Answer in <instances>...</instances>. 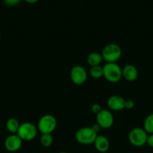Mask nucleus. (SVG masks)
I'll list each match as a JSON object with an SVG mask.
<instances>
[{
  "label": "nucleus",
  "mask_w": 153,
  "mask_h": 153,
  "mask_svg": "<svg viewBox=\"0 0 153 153\" xmlns=\"http://www.w3.org/2000/svg\"><path fill=\"white\" fill-rule=\"evenodd\" d=\"M104 79L110 83H117L122 78V69L116 63H106L103 67Z\"/></svg>",
  "instance_id": "f257e3e1"
},
{
  "label": "nucleus",
  "mask_w": 153,
  "mask_h": 153,
  "mask_svg": "<svg viewBox=\"0 0 153 153\" xmlns=\"http://www.w3.org/2000/svg\"><path fill=\"white\" fill-rule=\"evenodd\" d=\"M100 54L106 63H116L122 56V49L116 43H109L104 47Z\"/></svg>",
  "instance_id": "f03ea898"
},
{
  "label": "nucleus",
  "mask_w": 153,
  "mask_h": 153,
  "mask_svg": "<svg viewBox=\"0 0 153 153\" xmlns=\"http://www.w3.org/2000/svg\"><path fill=\"white\" fill-rule=\"evenodd\" d=\"M98 135V133H96L92 127H82L77 130L75 134V138L80 144L90 145L94 143Z\"/></svg>",
  "instance_id": "7ed1b4c3"
},
{
  "label": "nucleus",
  "mask_w": 153,
  "mask_h": 153,
  "mask_svg": "<svg viewBox=\"0 0 153 153\" xmlns=\"http://www.w3.org/2000/svg\"><path fill=\"white\" fill-rule=\"evenodd\" d=\"M57 126V120L55 117L51 114L44 115L38 123V130L41 134H52Z\"/></svg>",
  "instance_id": "20e7f679"
},
{
  "label": "nucleus",
  "mask_w": 153,
  "mask_h": 153,
  "mask_svg": "<svg viewBox=\"0 0 153 153\" xmlns=\"http://www.w3.org/2000/svg\"><path fill=\"white\" fill-rule=\"evenodd\" d=\"M148 133L143 128H134L130 130L128 134V140L130 144L136 147H140L146 144Z\"/></svg>",
  "instance_id": "39448f33"
},
{
  "label": "nucleus",
  "mask_w": 153,
  "mask_h": 153,
  "mask_svg": "<svg viewBox=\"0 0 153 153\" xmlns=\"http://www.w3.org/2000/svg\"><path fill=\"white\" fill-rule=\"evenodd\" d=\"M38 133V128L32 123L25 122L20 124L17 134L22 141H30L34 139Z\"/></svg>",
  "instance_id": "423d86ee"
},
{
  "label": "nucleus",
  "mask_w": 153,
  "mask_h": 153,
  "mask_svg": "<svg viewBox=\"0 0 153 153\" xmlns=\"http://www.w3.org/2000/svg\"><path fill=\"white\" fill-rule=\"evenodd\" d=\"M88 74L83 67L76 65L72 67L70 73V78L71 82L76 85H81L85 83L87 80Z\"/></svg>",
  "instance_id": "0eeeda50"
},
{
  "label": "nucleus",
  "mask_w": 153,
  "mask_h": 153,
  "mask_svg": "<svg viewBox=\"0 0 153 153\" xmlns=\"http://www.w3.org/2000/svg\"><path fill=\"white\" fill-rule=\"evenodd\" d=\"M96 120L101 128H110L113 125V115L110 111L102 109L98 114H96Z\"/></svg>",
  "instance_id": "6e6552de"
},
{
  "label": "nucleus",
  "mask_w": 153,
  "mask_h": 153,
  "mask_svg": "<svg viewBox=\"0 0 153 153\" xmlns=\"http://www.w3.org/2000/svg\"><path fill=\"white\" fill-rule=\"evenodd\" d=\"M22 139L16 134H11L4 140V147L10 152H16L22 147Z\"/></svg>",
  "instance_id": "1a4fd4ad"
},
{
  "label": "nucleus",
  "mask_w": 153,
  "mask_h": 153,
  "mask_svg": "<svg viewBox=\"0 0 153 153\" xmlns=\"http://www.w3.org/2000/svg\"><path fill=\"white\" fill-rule=\"evenodd\" d=\"M124 103H125V100L122 97L118 95L111 96L107 100L108 107L111 110L115 111H119L124 109Z\"/></svg>",
  "instance_id": "9d476101"
},
{
  "label": "nucleus",
  "mask_w": 153,
  "mask_h": 153,
  "mask_svg": "<svg viewBox=\"0 0 153 153\" xmlns=\"http://www.w3.org/2000/svg\"><path fill=\"white\" fill-rule=\"evenodd\" d=\"M122 78L128 82H134L138 77V70L136 67L131 64H128L122 69Z\"/></svg>",
  "instance_id": "9b49d317"
},
{
  "label": "nucleus",
  "mask_w": 153,
  "mask_h": 153,
  "mask_svg": "<svg viewBox=\"0 0 153 153\" xmlns=\"http://www.w3.org/2000/svg\"><path fill=\"white\" fill-rule=\"evenodd\" d=\"M94 145L99 152L104 153L110 149L109 140L104 135H98L94 142Z\"/></svg>",
  "instance_id": "f8f14e48"
},
{
  "label": "nucleus",
  "mask_w": 153,
  "mask_h": 153,
  "mask_svg": "<svg viewBox=\"0 0 153 153\" xmlns=\"http://www.w3.org/2000/svg\"><path fill=\"white\" fill-rule=\"evenodd\" d=\"M87 63L90 67L99 66L103 61L101 54L99 52H92L87 57Z\"/></svg>",
  "instance_id": "ddd939ff"
},
{
  "label": "nucleus",
  "mask_w": 153,
  "mask_h": 153,
  "mask_svg": "<svg viewBox=\"0 0 153 153\" xmlns=\"http://www.w3.org/2000/svg\"><path fill=\"white\" fill-rule=\"evenodd\" d=\"M19 121L16 118H10L6 122V128L10 134H16L20 128Z\"/></svg>",
  "instance_id": "4468645a"
},
{
  "label": "nucleus",
  "mask_w": 153,
  "mask_h": 153,
  "mask_svg": "<svg viewBox=\"0 0 153 153\" xmlns=\"http://www.w3.org/2000/svg\"><path fill=\"white\" fill-rule=\"evenodd\" d=\"M89 75L92 78L94 79H100L104 76L103 67H100V65L91 67L89 70Z\"/></svg>",
  "instance_id": "2eb2a0df"
},
{
  "label": "nucleus",
  "mask_w": 153,
  "mask_h": 153,
  "mask_svg": "<svg viewBox=\"0 0 153 153\" xmlns=\"http://www.w3.org/2000/svg\"><path fill=\"white\" fill-rule=\"evenodd\" d=\"M143 129L148 134H153V113L148 115L144 120Z\"/></svg>",
  "instance_id": "dca6fc26"
},
{
  "label": "nucleus",
  "mask_w": 153,
  "mask_h": 153,
  "mask_svg": "<svg viewBox=\"0 0 153 153\" xmlns=\"http://www.w3.org/2000/svg\"><path fill=\"white\" fill-rule=\"evenodd\" d=\"M40 143L44 147H50L53 143V137L51 134H42L40 138Z\"/></svg>",
  "instance_id": "f3484780"
},
{
  "label": "nucleus",
  "mask_w": 153,
  "mask_h": 153,
  "mask_svg": "<svg viewBox=\"0 0 153 153\" xmlns=\"http://www.w3.org/2000/svg\"><path fill=\"white\" fill-rule=\"evenodd\" d=\"M91 110L93 114H98L102 110V108H101V106H100V105L98 104V103H94V104H93L92 105Z\"/></svg>",
  "instance_id": "a211bd4d"
},
{
  "label": "nucleus",
  "mask_w": 153,
  "mask_h": 153,
  "mask_svg": "<svg viewBox=\"0 0 153 153\" xmlns=\"http://www.w3.org/2000/svg\"><path fill=\"white\" fill-rule=\"evenodd\" d=\"M135 104L133 100H125V103H124V108L128 109V110H130V109L134 108Z\"/></svg>",
  "instance_id": "6ab92c4d"
},
{
  "label": "nucleus",
  "mask_w": 153,
  "mask_h": 153,
  "mask_svg": "<svg viewBox=\"0 0 153 153\" xmlns=\"http://www.w3.org/2000/svg\"><path fill=\"white\" fill-rule=\"evenodd\" d=\"M20 1L21 0H4V3L10 6L16 5V4H18L20 2Z\"/></svg>",
  "instance_id": "aec40b11"
},
{
  "label": "nucleus",
  "mask_w": 153,
  "mask_h": 153,
  "mask_svg": "<svg viewBox=\"0 0 153 153\" xmlns=\"http://www.w3.org/2000/svg\"><path fill=\"white\" fill-rule=\"evenodd\" d=\"M146 144L150 147L153 148V134H150L148 135Z\"/></svg>",
  "instance_id": "412c9836"
},
{
  "label": "nucleus",
  "mask_w": 153,
  "mask_h": 153,
  "mask_svg": "<svg viewBox=\"0 0 153 153\" xmlns=\"http://www.w3.org/2000/svg\"><path fill=\"white\" fill-rule=\"evenodd\" d=\"M92 129L94 130V131H95L96 133H98V134L99 131H100V128H101L100 127V126H99L98 123L93 124V126H92Z\"/></svg>",
  "instance_id": "4be33fe9"
},
{
  "label": "nucleus",
  "mask_w": 153,
  "mask_h": 153,
  "mask_svg": "<svg viewBox=\"0 0 153 153\" xmlns=\"http://www.w3.org/2000/svg\"><path fill=\"white\" fill-rule=\"evenodd\" d=\"M25 1H26L27 3H29V4H34V3L37 2L38 0H24Z\"/></svg>",
  "instance_id": "5701e85b"
},
{
  "label": "nucleus",
  "mask_w": 153,
  "mask_h": 153,
  "mask_svg": "<svg viewBox=\"0 0 153 153\" xmlns=\"http://www.w3.org/2000/svg\"><path fill=\"white\" fill-rule=\"evenodd\" d=\"M58 153H68V152H58Z\"/></svg>",
  "instance_id": "b1692460"
},
{
  "label": "nucleus",
  "mask_w": 153,
  "mask_h": 153,
  "mask_svg": "<svg viewBox=\"0 0 153 153\" xmlns=\"http://www.w3.org/2000/svg\"><path fill=\"white\" fill-rule=\"evenodd\" d=\"M0 36H1V31H0Z\"/></svg>",
  "instance_id": "393cba45"
}]
</instances>
